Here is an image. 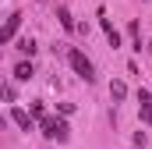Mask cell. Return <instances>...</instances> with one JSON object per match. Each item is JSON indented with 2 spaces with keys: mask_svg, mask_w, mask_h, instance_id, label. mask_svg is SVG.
<instances>
[{
  "mask_svg": "<svg viewBox=\"0 0 152 149\" xmlns=\"http://www.w3.org/2000/svg\"><path fill=\"white\" fill-rule=\"evenodd\" d=\"M39 128H42V135L53 139V142H67V139H71V128H67V121H60V117H42Z\"/></svg>",
  "mask_w": 152,
  "mask_h": 149,
  "instance_id": "6da1fadb",
  "label": "cell"
},
{
  "mask_svg": "<svg viewBox=\"0 0 152 149\" xmlns=\"http://www.w3.org/2000/svg\"><path fill=\"white\" fill-rule=\"evenodd\" d=\"M67 60H71V68H75V74L81 78V82H88V85L96 82V64H92L81 50H71V53H67Z\"/></svg>",
  "mask_w": 152,
  "mask_h": 149,
  "instance_id": "7a4b0ae2",
  "label": "cell"
},
{
  "mask_svg": "<svg viewBox=\"0 0 152 149\" xmlns=\"http://www.w3.org/2000/svg\"><path fill=\"white\" fill-rule=\"evenodd\" d=\"M18 29H21V11H14V14H11V18H7V25H4V29H0V46H7V43H11V39L18 36Z\"/></svg>",
  "mask_w": 152,
  "mask_h": 149,
  "instance_id": "3957f363",
  "label": "cell"
},
{
  "mask_svg": "<svg viewBox=\"0 0 152 149\" xmlns=\"http://www.w3.org/2000/svg\"><path fill=\"white\" fill-rule=\"evenodd\" d=\"M11 121H14L21 131H32V128H36V117H32L28 110H21V107H14V110H11Z\"/></svg>",
  "mask_w": 152,
  "mask_h": 149,
  "instance_id": "277c9868",
  "label": "cell"
},
{
  "mask_svg": "<svg viewBox=\"0 0 152 149\" xmlns=\"http://www.w3.org/2000/svg\"><path fill=\"white\" fill-rule=\"evenodd\" d=\"M99 29H103V32H106V43H110V46H120V32H117L113 25H110V21H106V18H103V11H99Z\"/></svg>",
  "mask_w": 152,
  "mask_h": 149,
  "instance_id": "5b68a950",
  "label": "cell"
},
{
  "mask_svg": "<svg viewBox=\"0 0 152 149\" xmlns=\"http://www.w3.org/2000/svg\"><path fill=\"white\" fill-rule=\"evenodd\" d=\"M32 60H21V64H18V68H14V78H18V82H28V78H32Z\"/></svg>",
  "mask_w": 152,
  "mask_h": 149,
  "instance_id": "8992f818",
  "label": "cell"
},
{
  "mask_svg": "<svg viewBox=\"0 0 152 149\" xmlns=\"http://www.w3.org/2000/svg\"><path fill=\"white\" fill-rule=\"evenodd\" d=\"M57 18H60V25H64V29H67V32H75V18H71V11H67V7H64V4H60V7H57Z\"/></svg>",
  "mask_w": 152,
  "mask_h": 149,
  "instance_id": "52a82bcc",
  "label": "cell"
},
{
  "mask_svg": "<svg viewBox=\"0 0 152 149\" xmlns=\"http://www.w3.org/2000/svg\"><path fill=\"white\" fill-rule=\"evenodd\" d=\"M18 50H21V53H28V57H32V53H36L39 46H36V39H32V36H21V39H18Z\"/></svg>",
  "mask_w": 152,
  "mask_h": 149,
  "instance_id": "ba28073f",
  "label": "cell"
},
{
  "mask_svg": "<svg viewBox=\"0 0 152 149\" xmlns=\"http://www.w3.org/2000/svg\"><path fill=\"white\" fill-rule=\"evenodd\" d=\"M127 36H131V43H134V50H142V32H138V21H131V25H127Z\"/></svg>",
  "mask_w": 152,
  "mask_h": 149,
  "instance_id": "9c48e42d",
  "label": "cell"
},
{
  "mask_svg": "<svg viewBox=\"0 0 152 149\" xmlns=\"http://www.w3.org/2000/svg\"><path fill=\"white\" fill-rule=\"evenodd\" d=\"M110 96H113L117 103H120V100L127 96V85H124V82H113V85H110Z\"/></svg>",
  "mask_w": 152,
  "mask_h": 149,
  "instance_id": "30bf717a",
  "label": "cell"
},
{
  "mask_svg": "<svg viewBox=\"0 0 152 149\" xmlns=\"http://www.w3.org/2000/svg\"><path fill=\"white\" fill-rule=\"evenodd\" d=\"M28 114H32V117H42V114H46V103H42V100H36V103L28 107Z\"/></svg>",
  "mask_w": 152,
  "mask_h": 149,
  "instance_id": "8fae6325",
  "label": "cell"
},
{
  "mask_svg": "<svg viewBox=\"0 0 152 149\" xmlns=\"http://www.w3.org/2000/svg\"><path fill=\"white\" fill-rule=\"evenodd\" d=\"M138 114H142L145 124H152V103H142V110H138Z\"/></svg>",
  "mask_w": 152,
  "mask_h": 149,
  "instance_id": "7c38bea8",
  "label": "cell"
},
{
  "mask_svg": "<svg viewBox=\"0 0 152 149\" xmlns=\"http://www.w3.org/2000/svg\"><path fill=\"white\" fill-rule=\"evenodd\" d=\"M0 96H4L7 103H14V85H0Z\"/></svg>",
  "mask_w": 152,
  "mask_h": 149,
  "instance_id": "4fadbf2b",
  "label": "cell"
},
{
  "mask_svg": "<svg viewBox=\"0 0 152 149\" xmlns=\"http://www.w3.org/2000/svg\"><path fill=\"white\" fill-rule=\"evenodd\" d=\"M0 85H4V82H0Z\"/></svg>",
  "mask_w": 152,
  "mask_h": 149,
  "instance_id": "5bb4252c",
  "label": "cell"
}]
</instances>
